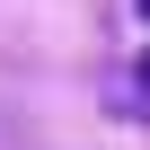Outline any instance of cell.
<instances>
[{
  "instance_id": "6da1fadb",
  "label": "cell",
  "mask_w": 150,
  "mask_h": 150,
  "mask_svg": "<svg viewBox=\"0 0 150 150\" xmlns=\"http://www.w3.org/2000/svg\"><path fill=\"white\" fill-rule=\"evenodd\" d=\"M106 97H115V115H124V124H150V80H115Z\"/></svg>"
},
{
  "instance_id": "7a4b0ae2",
  "label": "cell",
  "mask_w": 150,
  "mask_h": 150,
  "mask_svg": "<svg viewBox=\"0 0 150 150\" xmlns=\"http://www.w3.org/2000/svg\"><path fill=\"white\" fill-rule=\"evenodd\" d=\"M141 18H150V0H141Z\"/></svg>"
}]
</instances>
